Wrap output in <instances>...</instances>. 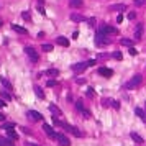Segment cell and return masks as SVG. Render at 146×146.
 <instances>
[{"label": "cell", "instance_id": "44dd1931", "mask_svg": "<svg viewBox=\"0 0 146 146\" xmlns=\"http://www.w3.org/2000/svg\"><path fill=\"white\" fill-rule=\"evenodd\" d=\"M120 43L123 44V46H128V48H131V46L135 44V41H133V40H128V38H123V40H121Z\"/></svg>", "mask_w": 146, "mask_h": 146}, {"label": "cell", "instance_id": "6da1fadb", "mask_svg": "<svg viewBox=\"0 0 146 146\" xmlns=\"http://www.w3.org/2000/svg\"><path fill=\"white\" fill-rule=\"evenodd\" d=\"M95 64V59H90V61L87 62H77V64H72V71L74 72H84L87 67H90V66Z\"/></svg>", "mask_w": 146, "mask_h": 146}, {"label": "cell", "instance_id": "836d02e7", "mask_svg": "<svg viewBox=\"0 0 146 146\" xmlns=\"http://www.w3.org/2000/svg\"><path fill=\"white\" fill-rule=\"evenodd\" d=\"M112 56L115 58V59H121V53H118V51H115V53H113Z\"/></svg>", "mask_w": 146, "mask_h": 146}, {"label": "cell", "instance_id": "ffe728a7", "mask_svg": "<svg viewBox=\"0 0 146 146\" xmlns=\"http://www.w3.org/2000/svg\"><path fill=\"white\" fill-rule=\"evenodd\" d=\"M0 82L3 84V87H5L7 90H12V84L8 82V79H7V77H0Z\"/></svg>", "mask_w": 146, "mask_h": 146}, {"label": "cell", "instance_id": "9a60e30c", "mask_svg": "<svg viewBox=\"0 0 146 146\" xmlns=\"http://www.w3.org/2000/svg\"><path fill=\"white\" fill-rule=\"evenodd\" d=\"M110 10H112V12H123V10H126V7H125L123 3H118V5H112Z\"/></svg>", "mask_w": 146, "mask_h": 146}, {"label": "cell", "instance_id": "5b68a950", "mask_svg": "<svg viewBox=\"0 0 146 146\" xmlns=\"http://www.w3.org/2000/svg\"><path fill=\"white\" fill-rule=\"evenodd\" d=\"M25 54H26V56H28L33 62H36V61H38V53H36V49H33V48L26 46V48H25Z\"/></svg>", "mask_w": 146, "mask_h": 146}, {"label": "cell", "instance_id": "f1b7e54d", "mask_svg": "<svg viewBox=\"0 0 146 146\" xmlns=\"http://www.w3.org/2000/svg\"><path fill=\"white\" fill-rule=\"evenodd\" d=\"M0 146H10V143L5 140V138H0Z\"/></svg>", "mask_w": 146, "mask_h": 146}, {"label": "cell", "instance_id": "e0dca14e", "mask_svg": "<svg viewBox=\"0 0 146 146\" xmlns=\"http://www.w3.org/2000/svg\"><path fill=\"white\" fill-rule=\"evenodd\" d=\"M141 33H143V25H136V30H135V40H140Z\"/></svg>", "mask_w": 146, "mask_h": 146}, {"label": "cell", "instance_id": "8992f818", "mask_svg": "<svg viewBox=\"0 0 146 146\" xmlns=\"http://www.w3.org/2000/svg\"><path fill=\"white\" fill-rule=\"evenodd\" d=\"M100 31L103 34H117V28L115 26H110V25H102L100 26Z\"/></svg>", "mask_w": 146, "mask_h": 146}, {"label": "cell", "instance_id": "f546056e", "mask_svg": "<svg viewBox=\"0 0 146 146\" xmlns=\"http://www.w3.org/2000/svg\"><path fill=\"white\" fill-rule=\"evenodd\" d=\"M22 16H23V20H28V22L31 20V16H30V13H28V12H23V13H22Z\"/></svg>", "mask_w": 146, "mask_h": 146}, {"label": "cell", "instance_id": "8d00e7d4", "mask_svg": "<svg viewBox=\"0 0 146 146\" xmlns=\"http://www.w3.org/2000/svg\"><path fill=\"white\" fill-rule=\"evenodd\" d=\"M3 126H5V128H13V126H15V125H13V123H5V125H3Z\"/></svg>", "mask_w": 146, "mask_h": 146}, {"label": "cell", "instance_id": "4dcf8cb0", "mask_svg": "<svg viewBox=\"0 0 146 146\" xmlns=\"http://www.w3.org/2000/svg\"><path fill=\"white\" fill-rule=\"evenodd\" d=\"M48 74H49V76H58L59 72L56 71V69H49V71H48Z\"/></svg>", "mask_w": 146, "mask_h": 146}, {"label": "cell", "instance_id": "30bf717a", "mask_svg": "<svg viewBox=\"0 0 146 146\" xmlns=\"http://www.w3.org/2000/svg\"><path fill=\"white\" fill-rule=\"evenodd\" d=\"M102 36H105V34L102 33V31H97V36H95V43H97V46H102V44H107V40H102Z\"/></svg>", "mask_w": 146, "mask_h": 146}, {"label": "cell", "instance_id": "83f0119b", "mask_svg": "<svg viewBox=\"0 0 146 146\" xmlns=\"http://www.w3.org/2000/svg\"><path fill=\"white\" fill-rule=\"evenodd\" d=\"M110 103H112V107H113V108H117V110L120 108V103H118L117 100H110Z\"/></svg>", "mask_w": 146, "mask_h": 146}, {"label": "cell", "instance_id": "7a4b0ae2", "mask_svg": "<svg viewBox=\"0 0 146 146\" xmlns=\"http://www.w3.org/2000/svg\"><path fill=\"white\" fill-rule=\"evenodd\" d=\"M143 84V76L141 74H136V76H133V77L130 79V81L126 82V87L128 89H136V87H140V85Z\"/></svg>", "mask_w": 146, "mask_h": 146}, {"label": "cell", "instance_id": "e575fe53", "mask_svg": "<svg viewBox=\"0 0 146 146\" xmlns=\"http://www.w3.org/2000/svg\"><path fill=\"white\" fill-rule=\"evenodd\" d=\"M87 95H89V97H94V95H95V92H94V89H87Z\"/></svg>", "mask_w": 146, "mask_h": 146}, {"label": "cell", "instance_id": "484cf974", "mask_svg": "<svg viewBox=\"0 0 146 146\" xmlns=\"http://www.w3.org/2000/svg\"><path fill=\"white\" fill-rule=\"evenodd\" d=\"M2 97H3L5 100H12V95H10L7 90H2Z\"/></svg>", "mask_w": 146, "mask_h": 146}, {"label": "cell", "instance_id": "5bb4252c", "mask_svg": "<svg viewBox=\"0 0 146 146\" xmlns=\"http://www.w3.org/2000/svg\"><path fill=\"white\" fill-rule=\"evenodd\" d=\"M12 30L16 31V33H20V34H26V33H28V31H26V28H23V26H18V25H12Z\"/></svg>", "mask_w": 146, "mask_h": 146}, {"label": "cell", "instance_id": "d4e9b609", "mask_svg": "<svg viewBox=\"0 0 146 146\" xmlns=\"http://www.w3.org/2000/svg\"><path fill=\"white\" fill-rule=\"evenodd\" d=\"M71 7H82V0H69Z\"/></svg>", "mask_w": 146, "mask_h": 146}, {"label": "cell", "instance_id": "d6986e66", "mask_svg": "<svg viewBox=\"0 0 146 146\" xmlns=\"http://www.w3.org/2000/svg\"><path fill=\"white\" fill-rule=\"evenodd\" d=\"M56 43L61 44V46H69V40H67V38H64V36H59L58 40H56Z\"/></svg>", "mask_w": 146, "mask_h": 146}, {"label": "cell", "instance_id": "7402d4cb", "mask_svg": "<svg viewBox=\"0 0 146 146\" xmlns=\"http://www.w3.org/2000/svg\"><path fill=\"white\" fill-rule=\"evenodd\" d=\"M41 49H43V51H46V53H51V51H53V44H49V43H44L43 46H41Z\"/></svg>", "mask_w": 146, "mask_h": 146}, {"label": "cell", "instance_id": "ac0fdd59", "mask_svg": "<svg viewBox=\"0 0 146 146\" xmlns=\"http://www.w3.org/2000/svg\"><path fill=\"white\" fill-rule=\"evenodd\" d=\"M135 113L138 115V118H141L143 121H146V112H144V110H141V108H135Z\"/></svg>", "mask_w": 146, "mask_h": 146}, {"label": "cell", "instance_id": "74e56055", "mask_svg": "<svg viewBox=\"0 0 146 146\" xmlns=\"http://www.w3.org/2000/svg\"><path fill=\"white\" fill-rule=\"evenodd\" d=\"M117 22H118V23H121V22H123V16L118 15V16H117Z\"/></svg>", "mask_w": 146, "mask_h": 146}, {"label": "cell", "instance_id": "3957f363", "mask_svg": "<svg viewBox=\"0 0 146 146\" xmlns=\"http://www.w3.org/2000/svg\"><path fill=\"white\" fill-rule=\"evenodd\" d=\"M43 130H44V133H46L49 138H53V140H58V133L53 130V126H51V125L43 123Z\"/></svg>", "mask_w": 146, "mask_h": 146}, {"label": "cell", "instance_id": "ab89813d", "mask_svg": "<svg viewBox=\"0 0 146 146\" xmlns=\"http://www.w3.org/2000/svg\"><path fill=\"white\" fill-rule=\"evenodd\" d=\"M0 107H5V102H3V100H0Z\"/></svg>", "mask_w": 146, "mask_h": 146}, {"label": "cell", "instance_id": "4fadbf2b", "mask_svg": "<svg viewBox=\"0 0 146 146\" xmlns=\"http://www.w3.org/2000/svg\"><path fill=\"white\" fill-rule=\"evenodd\" d=\"M49 112H53V113H54L56 117H61V115H62L61 108H59V107H56L54 103H51V105H49Z\"/></svg>", "mask_w": 146, "mask_h": 146}, {"label": "cell", "instance_id": "277c9868", "mask_svg": "<svg viewBox=\"0 0 146 146\" xmlns=\"http://www.w3.org/2000/svg\"><path fill=\"white\" fill-rule=\"evenodd\" d=\"M59 125H62V126H64L66 130H67V131H71V133H72V135H76V136H82V135H84L81 130H79V128L72 126V125H67V123H59Z\"/></svg>", "mask_w": 146, "mask_h": 146}, {"label": "cell", "instance_id": "9c48e42d", "mask_svg": "<svg viewBox=\"0 0 146 146\" xmlns=\"http://www.w3.org/2000/svg\"><path fill=\"white\" fill-rule=\"evenodd\" d=\"M28 117L31 118V120H34V121L43 120V115H41L40 112H36V110H30V112H28Z\"/></svg>", "mask_w": 146, "mask_h": 146}, {"label": "cell", "instance_id": "d6a6232c", "mask_svg": "<svg viewBox=\"0 0 146 146\" xmlns=\"http://www.w3.org/2000/svg\"><path fill=\"white\" fill-rule=\"evenodd\" d=\"M130 54H131V56H136V54H138V51L135 49L133 46H131V48H130Z\"/></svg>", "mask_w": 146, "mask_h": 146}, {"label": "cell", "instance_id": "2e32d148", "mask_svg": "<svg viewBox=\"0 0 146 146\" xmlns=\"http://www.w3.org/2000/svg\"><path fill=\"white\" fill-rule=\"evenodd\" d=\"M71 20H72V22H85V16L79 15V13H72V15H71Z\"/></svg>", "mask_w": 146, "mask_h": 146}, {"label": "cell", "instance_id": "cb8c5ba5", "mask_svg": "<svg viewBox=\"0 0 146 146\" xmlns=\"http://www.w3.org/2000/svg\"><path fill=\"white\" fill-rule=\"evenodd\" d=\"M34 94H36L40 99H44V92H43V90H41L40 87H34Z\"/></svg>", "mask_w": 146, "mask_h": 146}, {"label": "cell", "instance_id": "4316f807", "mask_svg": "<svg viewBox=\"0 0 146 146\" xmlns=\"http://www.w3.org/2000/svg\"><path fill=\"white\" fill-rule=\"evenodd\" d=\"M133 3L136 7H141V5H146V0H133Z\"/></svg>", "mask_w": 146, "mask_h": 146}, {"label": "cell", "instance_id": "603a6c76", "mask_svg": "<svg viewBox=\"0 0 146 146\" xmlns=\"http://www.w3.org/2000/svg\"><path fill=\"white\" fill-rule=\"evenodd\" d=\"M7 135H8L10 140H18V135H16L13 130H8V131H7Z\"/></svg>", "mask_w": 146, "mask_h": 146}, {"label": "cell", "instance_id": "f35d334b", "mask_svg": "<svg viewBox=\"0 0 146 146\" xmlns=\"http://www.w3.org/2000/svg\"><path fill=\"white\" fill-rule=\"evenodd\" d=\"M5 120V115H2V113H0V121H3Z\"/></svg>", "mask_w": 146, "mask_h": 146}, {"label": "cell", "instance_id": "d590c367", "mask_svg": "<svg viewBox=\"0 0 146 146\" xmlns=\"http://www.w3.org/2000/svg\"><path fill=\"white\" fill-rule=\"evenodd\" d=\"M38 12H40V13H41V15H46V12H44V8H43V7H41V5H40V7H38Z\"/></svg>", "mask_w": 146, "mask_h": 146}, {"label": "cell", "instance_id": "1f68e13d", "mask_svg": "<svg viewBox=\"0 0 146 146\" xmlns=\"http://www.w3.org/2000/svg\"><path fill=\"white\" fill-rule=\"evenodd\" d=\"M53 85H56V81H54V79H49V81H48V87H53Z\"/></svg>", "mask_w": 146, "mask_h": 146}, {"label": "cell", "instance_id": "b9f144b4", "mask_svg": "<svg viewBox=\"0 0 146 146\" xmlns=\"http://www.w3.org/2000/svg\"><path fill=\"white\" fill-rule=\"evenodd\" d=\"M0 26H2V22H0Z\"/></svg>", "mask_w": 146, "mask_h": 146}, {"label": "cell", "instance_id": "60d3db41", "mask_svg": "<svg viewBox=\"0 0 146 146\" xmlns=\"http://www.w3.org/2000/svg\"><path fill=\"white\" fill-rule=\"evenodd\" d=\"M28 146H38V144H34V143H28Z\"/></svg>", "mask_w": 146, "mask_h": 146}, {"label": "cell", "instance_id": "ba28073f", "mask_svg": "<svg viewBox=\"0 0 146 146\" xmlns=\"http://www.w3.org/2000/svg\"><path fill=\"white\" fill-rule=\"evenodd\" d=\"M76 108H77L79 112H81V115L84 117V118H90V117H92V115H90V112H89V110H85L84 107H82V103H81V102H76Z\"/></svg>", "mask_w": 146, "mask_h": 146}, {"label": "cell", "instance_id": "7c38bea8", "mask_svg": "<svg viewBox=\"0 0 146 146\" xmlns=\"http://www.w3.org/2000/svg\"><path fill=\"white\" fill-rule=\"evenodd\" d=\"M130 136H131V140H133L135 143H138V144H143V143H144V141H143V138H141L138 133H135V131H131V133H130Z\"/></svg>", "mask_w": 146, "mask_h": 146}, {"label": "cell", "instance_id": "52a82bcc", "mask_svg": "<svg viewBox=\"0 0 146 146\" xmlns=\"http://www.w3.org/2000/svg\"><path fill=\"white\" fill-rule=\"evenodd\" d=\"M58 143L61 144V146H71V140H69L66 135H61V133H58Z\"/></svg>", "mask_w": 146, "mask_h": 146}, {"label": "cell", "instance_id": "8fae6325", "mask_svg": "<svg viewBox=\"0 0 146 146\" xmlns=\"http://www.w3.org/2000/svg\"><path fill=\"white\" fill-rule=\"evenodd\" d=\"M99 74L103 76V77H112V76H113V71H112V69H108V67H100V69H99Z\"/></svg>", "mask_w": 146, "mask_h": 146}]
</instances>
